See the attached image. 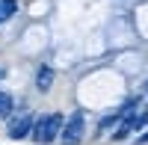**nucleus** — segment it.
Instances as JSON below:
<instances>
[{
  "mask_svg": "<svg viewBox=\"0 0 148 145\" xmlns=\"http://www.w3.org/2000/svg\"><path fill=\"white\" fill-rule=\"evenodd\" d=\"M133 145H148V133H142V136H136V139H133Z\"/></svg>",
  "mask_w": 148,
  "mask_h": 145,
  "instance_id": "7",
  "label": "nucleus"
},
{
  "mask_svg": "<svg viewBox=\"0 0 148 145\" xmlns=\"http://www.w3.org/2000/svg\"><path fill=\"white\" fill-rule=\"evenodd\" d=\"M62 124H65V116L62 113H45V116H36V124H33V139L39 145H51L59 139L62 133Z\"/></svg>",
  "mask_w": 148,
  "mask_h": 145,
  "instance_id": "1",
  "label": "nucleus"
},
{
  "mask_svg": "<svg viewBox=\"0 0 148 145\" xmlns=\"http://www.w3.org/2000/svg\"><path fill=\"white\" fill-rule=\"evenodd\" d=\"M142 89H145V95H148V80H145V86H142Z\"/></svg>",
  "mask_w": 148,
  "mask_h": 145,
  "instance_id": "9",
  "label": "nucleus"
},
{
  "mask_svg": "<svg viewBox=\"0 0 148 145\" xmlns=\"http://www.w3.org/2000/svg\"><path fill=\"white\" fill-rule=\"evenodd\" d=\"M15 98H12L9 92H0V118H12V113H15Z\"/></svg>",
  "mask_w": 148,
  "mask_h": 145,
  "instance_id": "5",
  "label": "nucleus"
},
{
  "mask_svg": "<svg viewBox=\"0 0 148 145\" xmlns=\"http://www.w3.org/2000/svg\"><path fill=\"white\" fill-rule=\"evenodd\" d=\"M15 12H18V0H0V24L15 18Z\"/></svg>",
  "mask_w": 148,
  "mask_h": 145,
  "instance_id": "6",
  "label": "nucleus"
},
{
  "mask_svg": "<svg viewBox=\"0 0 148 145\" xmlns=\"http://www.w3.org/2000/svg\"><path fill=\"white\" fill-rule=\"evenodd\" d=\"M33 124H36V116L33 113H24V110H18L15 116L9 118V124H6V136L9 139H27L30 133H33Z\"/></svg>",
  "mask_w": 148,
  "mask_h": 145,
  "instance_id": "3",
  "label": "nucleus"
},
{
  "mask_svg": "<svg viewBox=\"0 0 148 145\" xmlns=\"http://www.w3.org/2000/svg\"><path fill=\"white\" fill-rule=\"evenodd\" d=\"M83 130H86V113L83 110H74L65 118V124H62L59 142H62V145H80L83 142Z\"/></svg>",
  "mask_w": 148,
  "mask_h": 145,
  "instance_id": "2",
  "label": "nucleus"
},
{
  "mask_svg": "<svg viewBox=\"0 0 148 145\" xmlns=\"http://www.w3.org/2000/svg\"><path fill=\"white\" fill-rule=\"evenodd\" d=\"M53 80H56V71L47 65V62H45V65H39V71H36V89H39L42 95H45V92H51Z\"/></svg>",
  "mask_w": 148,
  "mask_h": 145,
  "instance_id": "4",
  "label": "nucleus"
},
{
  "mask_svg": "<svg viewBox=\"0 0 148 145\" xmlns=\"http://www.w3.org/2000/svg\"><path fill=\"white\" fill-rule=\"evenodd\" d=\"M3 74H6V68H3V65H0V80H3Z\"/></svg>",
  "mask_w": 148,
  "mask_h": 145,
  "instance_id": "8",
  "label": "nucleus"
}]
</instances>
